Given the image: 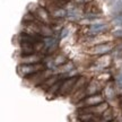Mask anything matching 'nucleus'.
I'll list each match as a JSON object with an SVG mask.
<instances>
[{"instance_id": "obj_10", "label": "nucleus", "mask_w": 122, "mask_h": 122, "mask_svg": "<svg viewBox=\"0 0 122 122\" xmlns=\"http://www.w3.org/2000/svg\"><path fill=\"white\" fill-rule=\"evenodd\" d=\"M60 78H61L60 75H52V76H50L49 78L45 79V80H44V81H43L42 84H41L40 86H41V88H43L44 91L48 92V91H49V88L52 87L53 85L57 83V81H58V80H59Z\"/></svg>"}, {"instance_id": "obj_15", "label": "nucleus", "mask_w": 122, "mask_h": 122, "mask_svg": "<svg viewBox=\"0 0 122 122\" xmlns=\"http://www.w3.org/2000/svg\"><path fill=\"white\" fill-rule=\"evenodd\" d=\"M104 96L106 97V98H114L115 97V92H114V87L110 84V85H107V86H105L104 87Z\"/></svg>"}, {"instance_id": "obj_7", "label": "nucleus", "mask_w": 122, "mask_h": 122, "mask_svg": "<svg viewBox=\"0 0 122 122\" xmlns=\"http://www.w3.org/2000/svg\"><path fill=\"white\" fill-rule=\"evenodd\" d=\"M79 76H72V77H68V78L63 79V83H62V86H61L60 91L58 93V95H62L66 96L68 94H71L72 93V89H74V86L77 79H78Z\"/></svg>"}, {"instance_id": "obj_13", "label": "nucleus", "mask_w": 122, "mask_h": 122, "mask_svg": "<svg viewBox=\"0 0 122 122\" xmlns=\"http://www.w3.org/2000/svg\"><path fill=\"white\" fill-rule=\"evenodd\" d=\"M62 83H63V78H60L57 83L53 85L52 87L49 88V91L46 92V93H48L49 95H50V94H51V95H58V93H59L61 86H62Z\"/></svg>"}, {"instance_id": "obj_8", "label": "nucleus", "mask_w": 122, "mask_h": 122, "mask_svg": "<svg viewBox=\"0 0 122 122\" xmlns=\"http://www.w3.org/2000/svg\"><path fill=\"white\" fill-rule=\"evenodd\" d=\"M43 58L44 53L34 52L28 56H22L19 63H39V62H43Z\"/></svg>"}, {"instance_id": "obj_14", "label": "nucleus", "mask_w": 122, "mask_h": 122, "mask_svg": "<svg viewBox=\"0 0 122 122\" xmlns=\"http://www.w3.org/2000/svg\"><path fill=\"white\" fill-rule=\"evenodd\" d=\"M59 69L62 74H69L70 71H72L75 69V65L74 62H71V61H68V62H66L65 65H62L61 67H59Z\"/></svg>"}, {"instance_id": "obj_4", "label": "nucleus", "mask_w": 122, "mask_h": 122, "mask_svg": "<svg viewBox=\"0 0 122 122\" xmlns=\"http://www.w3.org/2000/svg\"><path fill=\"white\" fill-rule=\"evenodd\" d=\"M32 13L35 15L36 19L41 23L44 24H52L53 19L51 17V15L49 13V10L44 6H40V5H34V10H30Z\"/></svg>"}, {"instance_id": "obj_16", "label": "nucleus", "mask_w": 122, "mask_h": 122, "mask_svg": "<svg viewBox=\"0 0 122 122\" xmlns=\"http://www.w3.org/2000/svg\"><path fill=\"white\" fill-rule=\"evenodd\" d=\"M110 122H117V121H115V120H114V119H113V120H112V121H110Z\"/></svg>"}, {"instance_id": "obj_5", "label": "nucleus", "mask_w": 122, "mask_h": 122, "mask_svg": "<svg viewBox=\"0 0 122 122\" xmlns=\"http://www.w3.org/2000/svg\"><path fill=\"white\" fill-rule=\"evenodd\" d=\"M84 37H85L84 45L87 46V48H91V46H94V45H97V44L111 42V41H113V39H114L111 35H109V33L96 35V36H84Z\"/></svg>"}, {"instance_id": "obj_11", "label": "nucleus", "mask_w": 122, "mask_h": 122, "mask_svg": "<svg viewBox=\"0 0 122 122\" xmlns=\"http://www.w3.org/2000/svg\"><path fill=\"white\" fill-rule=\"evenodd\" d=\"M113 119H114L113 109L110 106L104 113L102 114V115H100V118H98V122H110V121H112Z\"/></svg>"}, {"instance_id": "obj_6", "label": "nucleus", "mask_w": 122, "mask_h": 122, "mask_svg": "<svg viewBox=\"0 0 122 122\" xmlns=\"http://www.w3.org/2000/svg\"><path fill=\"white\" fill-rule=\"evenodd\" d=\"M105 96L102 93H97V94H93V95H88L86 97H84L81 101H79L77 105L78 107H88V106H94L104 102Z\"/></svg>"}, {"instance_id": "obj_2", "label": "nucleus", "mask_w": 122, "mask_h": 122, "mask_svg": "<svg viewBox=\"0 0 122 122\" xmlns=\"http://www.w3.org/2000/svg\"><path fill=\"white\" fill-rule=\"evenodd\" d=\"M110 25L107 23H102L97 22L94 24H89L83 28V34L84 36H96V35L105 34L109 33Z\"/></svg>"}, {"instance_id": "obj_3", "label": "nucleus", "mask_w": 122, "mask_h": 122, "mask_svg": "<svg viewBox=\"0 0 122 122\" xmlns=\"http://www.w3.org/2000/svg\"><path fill=\"white\" fill-rule=\"evenodd\" d=\"M115 48V44L113 41L111 42H106V43H102V44H97L94 46L86 49V53L93 57H100V56H104V54H109L112 50H114Z\"/></svg>"}, {"instance_id": "obj_9", "label": "nucleus", "mask_w": 122, "mask_h": 122, "mask_svg": "<svg viewBox=\"0 0 122 122\" xmlns=\"http://www.w3.org/2000/svg\"><path fill=\"white\" fill-rule=\"evenodd\" d=\"M111 63H112V58L110 57V54H104V56L96 57V60L94 62V65L96 67L101 68V69H105V68L110 67Z\"/></svg>"}, {"instance_id": "obj_1", "label": "nucleus", "mask_w": 122, "mask_h": 122, "mask_svg": "<svg viewBox=\"0 0 122 122\" xmlns=\"http://www.w3.org/2000/svg\"><path fill=\"white\" fill-rule=\"evenodd\" d=\"M48 67L44 62H39V63H19L17 67V74L23 77L24 79L28 78L30 76L36 74L39 71L46 69Z\"/></svg>"}, {"instance_id": "obj_12", "label": "nucleus", "mask_w": 122, "mask_h": 122, "mask_svg": "<svg viewBox=\"0 0 122 122\" xmlns=\"http://www.w3.org/2000/svg\"><path fill=\"white\" fill-rule=\"evenodd\" d=\"M68 58L66 57L65 54H62V53H60V54H57L56 57L53 58V66L54 67H61L62 65H65L66 62H68Z\"/></svg>"}]
</instances>
